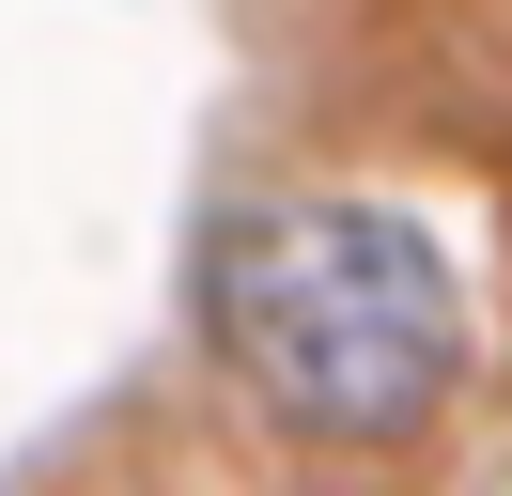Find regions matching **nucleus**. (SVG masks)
Here are the masks:
<instances>
[{"instance_id": "obj_1", "label": "nucleus", "mask_w": 512, "mask_h": 496, "mask_svg": "<svg viewBox=\"0 0 512 496\" xmlns=\"http://www.w3.org/2000/svg\"><path fill=\"white\" fill-rule=\"evenodd\" d=\"M202 341L233 357L264 419L326 434V450H388L466 372V279L388 202H264L202 264Z\"/></svg>"}]
</instances>
